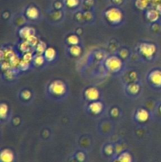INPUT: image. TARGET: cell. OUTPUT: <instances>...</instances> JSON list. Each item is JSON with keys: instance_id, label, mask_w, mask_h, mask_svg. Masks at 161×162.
Listing matches in <instances>:
<instances>
[{"instance_id": "6da1fadb", "label": "cell", "mask_w": 161, "mask_h": 162, "mask_svg": "<svg viewBox=\"0 0 161 162\" xmlns=\"http://www.w3.org/2000/svg\"><path fill=\"white\" fill-rule=\"evenodd\" d=\"M106 17L110 22L114 24L119 23L123 19V14L118 9L111 8L106 12Z\"/></svg>"}, {"instance_id": "7a4b0ae2", "label": "cell", "mask_w": 161, "mask_h": 162, "mask_svg": "<svg viewBox=\"0 0 161 162\" xmlns=\"http://www.w3.org/2000/svg\"><path fill=\"white\" fill-rule=\"evenodd\" d=\"M49 91L56 96L62 95L66 92V85L61 81H54L50 85Z\"/></svg>"}, {"instance_id": "3957f363", "label": "cell", "mask_w": 161, "mask_h": 162, "mask_svg": "<svg viewBox=\"0 0 161 162\" xmlns=\"http://www.w3.org/2000/svg\"><path fill=\"white\" fill-rule=\"evenodd\" d=\"M107 68L111 71H118L122 67V62L118 57L111 56L109 57L106 61Z\"/></svg>"}, {"instance_id": "277c9868", "label": "cell", "mask_w": 161, "mask_h": 162, "mask_svg": "<svg viewBox=\"0 0 161 162\" xmlns=\"http://www.w3.org/2000/svg\"><path fill=\"white\" fill-rule=\"evenodd\" d=\"M140 51L143 55L149 58V57L152 56L154 53L156 52V47H155V45H152V44L144 43L140 46Z\"/></svg>"}, {"instance_id": "5b68a950", "label": "cell", "mask_w": 161, "mask_h": 162, "mask_svg": "<svg viewBox=\"0 0 161 162\" xmlns=\"http://www.w3.org/2000/svg\"><path fill=\"white\" fill-rule=\"evenodd\" d=\"M149 80L154 85L158 87L161 86V71L156 70L151 72L149 75Z\"/></svg>"}, {"instance_id": "8992f818", "label": "cell", "mask_w": 161, "mask_h": 162, "mask_svg": "<svg viewBox=\"0 0 161 162\" xmlns=\"http://www.w3.org/2000/svg\"><path fill=\"white\" fill-rule=\"evenodd\" d=\"M99 96V91L96 88H89L85 91V96L89 101H96Z\"/></svg>"}, {"instance_id": "52a82bcc", "label": "cell", "mask_w": 161, "mask_h": 162, "mask_svg": "<svg viewBox=\"0 0 161 162\" xmlns=\"http://www.w3.org/2000/svg\"><path fill=\"white\" fill-rule=\"evenodd\" d=\"M1 160L5 162H10L14 160V153L9 150H4L1 153Z\"/></svg>"}, {"instance_id": "ba28073f", "label": "cell", "mask_w": 161, "mask_h": 162, "mask_svg": "<svg viewBox=\"0 0 161 162\" xmlns=\"http://www.w3.org/2000/svg\"><path fill=\"white\" fill-rule=\"evenodd\" d=\"M136 118H137V120H139L140 122H144L149 119V113L144 109H140V110L137 111Z\"/></svg>"}, {"instance_id": "9c48e42d", "label": "cell", "mask_w": 161, "mask_h": 162, "mask_svg": "<svg viewBox=\"0 0 161 162\" xmlns=\"http://www.w3.org/2000/svg\"><path fill=\"white\" fill-rule=\"evenodd\" d=\"M102 108H103L102 104L100 102H98V101H94L89 106L90 111L92 113H95V114H98V113L102 111Z\"/></svg>"}, {"instance_id": "30bf717a", "label": "cell", "mask_w": 161, "mask_h": 162, "mask_svg": "<svg viewBox=\"0 0 161 162\" xmlns=\"http://www.w3.org/2000/svg\"><path fill=\"white\" fill-rule=\"evenodd\" d=\"M26 15L28 16V18L36 19L39 15V12H38V9L36 7H28L27 11H26Z\"/></svg>"}, {"instance_id": "8fae6325", "label": "cell", "mask_w": 161, "mask_h": 162, "mask_svg": "<svg viewBox=\"0 0 161 162\" xmlns=\"http://www.w3.org/2000/svg\"><path fill=\"white\" fill-rule=\"evenodd\" d=\"M159 12L156 9H149L146 13V16L149 21H155L159 18Z\"/></svg>"}, {"instance_id": "7c38bea8", "label": "cell", "mask_w": 161, "mask_h": 162, "mask_svg": "<svg viewBox=\"0 0 161 162\" xmlns=\"http://www.w3.org/2000/svg\"><path fill=\"white\" fill-rule=\"evenodd\" d=\"M32 31H33V28H28V27H25V28H21V30L20 31V35H21V37L27 39L30 36L33 35V33H32Z\"/></svg>"}, {"instance_id": "4fadbf2b", "label": "cell", "mask_w": 161, "mask_h": 162, "mask_svg": "<svg viewBox=\"0 0 161 162\" xmlns=\"http://www.w3.org/2000/svg\"><path fill=\"white\" fill-rule=\"evenodd\" d=\"M44 55L45 58H46L47 60L51 61L52 59H54V57H55V51H54V48L49 47V48H47V49L45 51Z\"/></svg>"}, {"instance_id": "5bb4252c", "label": "cell", "mask_w": 161, "mask_h": 162, "mask_svg": "<svg viewBox=\"0 0 161 162\" xmlns=\"http://www.w3.org/2000/svg\"><path fill=\"white\" fill-rule=\"evenodd\" d=\"M149 0H137L136 1V6L137 8H139L141 9H145L149 4Z\"/></svg>"}, {"instance_id": "9a60e30c", "label": "cell", "mask_w": 161, "mask_h": 162, "mask_svg": "<svg viewBox=\"0 0 161 162\" xmlns=\"http://www.w3.org/2000/svg\"><path fill=\"white\" fill-rule=\"evenodd\" d=\"M70 52L74 56H78L80 54V52H81V49H80V47H78V46H77V45H73L70 48Z\"/></svg>"}, {"instance_id": "2e32d148", "label": "cell", "mask_w": 161, "mask_h": 162, "mask_svg": "<svg viewBox=\"0 0 161 162\" xmlns=\"http://www.w3.org/2000/svg\"><path fill=\"white\" fill-rule=\"evenodd\" d=\"M119 161H123V162H129L132 160L131 159V157L128 153H123V154H121V156L118 158V159Z\"/></svg>"}, {"instance_id": "e0dca14e", "label": "cell", "mask_w": 161, "mask_h": 162, "mask_svg": "<svg viewBox=\"0 0 161 162\" xmlns=\"http://www.w3.org/2000/svg\"><path fill=\"white\" fill-rule=\"evenodd\" d=\"M7 112H8V107H7V104H1V107H0V114H1V117L4 118L7 114Z\"/></svg>"}, {"instance_id": "ac0fdd59", "label": "cell", "mask_w": 161, "mask_h": 162, "mask_svg": "<svg viewBox=\"0 0 161 162\" xmlns=\"http://www.w3.org/2000/svg\"><path fill=\"white\" fill-rule=\"evenodd\" d=\"M67 40H68L69 44H70V45H78V41H79L78 36H76L74 35L70 36L68 37V39H67Z\"/></svg>"}, {"instance_id": "d6986e66", "label": "cell", "mask_w": 161, "mask_h": 162, "mask_svg": "<svg viewBox=\"0 0 161 162\" xmlns=\"http://www.w3.org/2000/svg\"><path fill=\"white\" fill-rule=\"evenodd\" d=\"M27 41L28 42V44L31 45V46H34V45H37V39L34 35L30 36L29 37H28L27 39Z\"/></svg>"}, {"instance_id": "ffe728a7", "label": "cell", "mask_w": 161, "mask_h": 162, "mask_svg": "<svg viewBox=\"0 0 161 162\" xmlns=\"http://www.w3.org/2000/svg\"><path fill=\"white\" fill-rule=\"evenodd\" d=\"M128 90L132 93H137V92L139 91V85L136 84H132L130 85L129 88H128Z\"/></svg>"}, {"instance_id": "44dd1931", "label": "cell", "mask_w": 161, "mask_h": 162, "mask_svg": "<svg viewBox=\"0 0 161 162\" xmlns=\"http://www.w3.org/2000/svg\"><path fill=\"white\" fill-rule=\"evenodd\" d=\"M45 48H46V45H45L44 42H40L37 45V47H36V51H37V52L40 53V54H42L43 52L46 51V50H45Z\"/></svg>"}, {"instance_id": "7402d4cb", "label": "cell", "mask_w": 161, "mask_h": 162, "mask_svg": "<svg viewBox=\"0 0 161 162\" xmlns=\"http://www.w3.org/2000/svg\"><path fill=\"white\" fill-rule=\"evenodd\" d=\"M34 62L36 65H41L44 63V57L41 55H38L34 58Z\"/></svg>"}, {"instance_id": "603a6c76", "label": "cell", "mask_w": 161, "mask_h": 162, "mask_svg": "<svg viewBox=\"0 0 161 162\" xmlns=\"http://www.w3.org/2000/svg\"><path fill=\"white\" fill-rule=\"evenodd\" d=\"M66 4L70 7H74L78 6L79 3V0H66Z\"/></svg>"}, {"instance_id": "cb8c5ba5", "label": "cell", "mask_w": 161, "mask_h": 162, "mask_svg": "<svg viewBox=\"0 0 161 162\" xmlns=\"http://www.w3.org/2000/svg\"><path fill=\"white\" fill-rule=\"evenodd\" d=\"M28 63H29V62L26 61V60L23 59L22 61H21L19 63V66H20V68H21V70H26V69L28 68Z\"/></svg>"}, {"instance_id": "d4e9b609", "label": "cell", "mask_w": 161, "mask_h": 162, "mask_svg": "<svg viewBox=\"0 0 161 162\" xmlns=\"http://www.w3.org/2000/svg\"><path fill=\"white\" fill-rule=\"evenodd\" d=\"M29 44H28V41H26V42H24L22 45H21V51H23V52H27L28 50V47H29Z\"/></svg>"}, {"instance_id": "484cf974", "label": "cell", "mask_w": 161, "mask_h": 162, "mask_svg": "<svg viewBox=\"0 0 161 162\" xmlns=\"http://www.w3.org/2000/svg\"><path fill=\"white\" fill-rule=\"evenodd\" d=\"M32 59H33V55H32L31 53H26V54L24 55V59L26 60V61H28V62L31 61Z\"/></svg>"}, {"instance_id": "4316f807", "label": "cell", "mask_w": 161, "mask_h": 162, "mask_svg": "<svg viewBox=\"0 0 161 162\" xmlns=\"http://www.w3.org/2000/svg\"><path fill=\"white\" fill-rule=\"evenodd\" d=\"M30 93L28 91H24L23 93H22V96H23V97H25V99H28L29 98V96H30Z\"/></svg>"}, {"instance_id": "83f0119b", "label": "cell", "mask_w": 161, "mask_h": 162, "mask_svg": "<svg viewBox=\"0 0 161 162\" xmlns=\"http://www.w3.org/2000/svg\"><path fill=\"white\" fill-rule=\"evenodd\" d=\"M156 10L159 12V14H161V2L158 3L156 6Z\"/></svg>"}, {"instance_id": "f1b7e54d", "label": "cell", "mask_w": 161, "mask_h": 162, "mask_svg": "<svg viewBox=\"0 0 161 162\" xmlns=\"http://www.w3.org/2000/svg\"><path fill=\"white\" fill-rule=\"evenodd\" d=\"M152 2H158V3H160V2H161V0H152Z\"/></svg>"}]
</instances>
